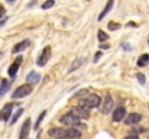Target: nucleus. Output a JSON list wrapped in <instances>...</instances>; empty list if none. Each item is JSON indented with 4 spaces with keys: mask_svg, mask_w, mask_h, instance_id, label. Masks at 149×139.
<instances>
[{
    "mask_svg": "<svg viewBox=\"0 0 149 139\" xmlns=\"http://www.w3.org/2000/svg\"><path fill=\"white\" fill-rule=\"evenodd\" d=\"M125 139H139V136L138 135H129V136H126Z\"/></svg>",
    "mask_w": 149,
    "mask_h": 139,
    "instance_id": "29",
    "label": "nucleus"
},
{
    "mask_svg": "<svg viewBox=\"0 0 149 139\" xmlns=\"http://www.w3.org/2000/svg\"><path fill=\"white\" fill-rule=\"evenodd\" d=\"M81 136V132L77 128H68L67 129V138L68 139H78Z\"/></svg>",
    "mask_w": 149,
    "mask_h": 139,
    "instance_id": "15",
    "label": "nucleus"
},
{
    "mask_svg": "<svg viewBox=\"0 0 149 139\" xmlns=\"http://www.w3.org/2000/svg\"><path fill=\"white\" fill-rule=\"evenodd\" d=\"M54 4H55V0H47V1H44L42 9H44V10H45V9H51Z\"/></svg>",
    "mask_w": 149,
    "mask_h": 139,
    "instance_id": "22",
    "label": "nucleus"
},
{
    "mask_svg": "<svg viewBox=\"0 0 149 139\" xmlns=\"http://www.w3.org/2000/svg\"><path fill=\"white\" fill-rule=\"evenodd\" d=\"M111 109H113V98H111V96H106V98H104V104H103V107H101V112L104 113V115H109L110 112H111Z\"/></svg>",
    "mask_w": 149,
    "mask_h": 139,
    "instance_id": "11",
    "label": "nucleus"
},
{
    "mask_svg": "<svg viewBox=\"0 0 149 139\" xmlns=\"http://www.w3.org/2000/svg\"><path fill=\"white\" fill-rule=\"evenodd\" d=\"M113 6H114V0H109V1H107V4L104 6L103 12H101V13L99 15V17H97V19H99V20H101V19H104V17L107 16V13H109V12H110V10L113 9Z\"/></svg>",
    "mask_w": 149,
    "mask_h": 139,
    "instance_id": "13",
    "label": "nucleus"
},
{
    "mask_svg": "<svg viewBox=\"0 0 149 139\" xmlns=\"http://www.w3.org/2000/svg\"><path fill=\"white\" fill-rule=\"evenodd\" d=\"M141 119H142V116H141L139 113H130V115H126V116H125V123H126L127 126H133V125L139 123Z\"/></svg>",
    "mask_w": 149,
    "mask_h": 139,
    "instance_id": "7",
    "label": "nucleus"
},
{
    "mask_svg": "<svg viewBox=\"0 0 149 139\" xmlns=\"http://www.w3.org/2000/svg\"><path fill=\"white\" fill-rule=\"evenodd\" d=\"M4 15H6V9H4L3 4H0V17H3Z\"/></svg>",
    "mask_w": 149,
    "mask_h": 139,
    "instance_id": "26",
    "label": "nucleus"
},
{
    "mask_svg": "<svg viewBox=\"0 0 149 139\" xmlns=\"http://www.w3.org/2000/svg\"><path fill=\"white\" fill-rule=\"evenodd\" d=\"M22 113H23V109H22V107H20V109H17V112H16V113L12 116V119H10V125H15V122L20 117V115H22Z\"/></svg>",
    "mask_w": 149,
    "mask_h": 139,
    "instance_id": "20",
    "label": "nucleus"
},
{
    "mask_svg": "<svg viewBox=\"0 0 149 139\" xmlns=\"http://www.w3.org/2000/svg\"><path fill=\"white\" fill-rule=\"evenodd\" d=\"M83 62H84V59H83V58H80V59H75V61L72 62V65L70 67L68 73H72V71H75V70H77V68H78V67H80V65L83 64Z\"/></svg>",
    "mask_w": 149,
    "mask_h": 139,
    "instance_id": "19",
    "label": "nucleus"
},
{
    "mask_svg": "<svg viewBox=\"0 0 149 139\" xmlns=\"http://www.w3.org/2000/svg\"><path fill=\"white\" fill-rule=\"evenodd\" d=\"M71 113H72L74 116H77L80 120H86V119L90 117V112H88V109H86V107H83V106H77V107H74V109L71 110Z\"/></svg>",
    "mask_w": 149,
    "mask_h": 139,
    "instance_id": "4",
    "label": "nucleus"
},
{
    "mask_svg": "<svg viewBox=\"0 0 149 139\" xmlns=\"http://www.w3.org/2000/svg\"><path fill=\"white\" fill-rule=\"evenodd\" d=\"M32 93V86L28 83V84H22L20 87H17L15 93H12V98H22V97H26Z\"/></svg>",
    "mask_w": 149,
    "mask_h": 139,
    "instance_id": "3",
    "label": "nucleus"
},
{
    "mask_svg": "<svg viewBox=\"0 0 149 139\" xmlns=\"http://www.w3.org/2000/svg\"><path fill=\"white\" fill-rule=\"evenodd\" d=\"M45 115H47V112H45V110L39 113V117H38V120H36V123H35V129H38V128H39V125L42 123V120H44V117H45Z\"/></svg>",
    "mask_w": 149,
    "mask_h": 139,
    "instance_id": "21",
    "label": "nucleus"
},
{
    "mask_svg": "<svg viewBox=\"0 0 149 139\" xmlns=\"http://www.w3.org/2000/svg\"><path fill=\"white\" fill-rule=\"evenodd\" d=\"M29 132H31V119H26V120L23 122V125H22L19 139H28V136H29Z\"/></svg>",
    "mask_w": 149,
    "mask_h": 139,
    "instance_id": "9",
    "label": "nucleus"
},
{
    "mask_svg": "<svg viewBox=\"0 0 149 139\" xmlns=\"http://www.w3.org/2000/svg\"><path fill=\"white\" fill-rule=\"evenodd\" d=\"M29 45H31V41H29V39H25V41H22V42L16 44V45L13 46V54H17V52H20V51L26 49Z\"/></svg>",
    "mask_w": 149,
    "mask_h": 139,
    "instance_id": "14",
    "label": "nucleus"
},
{
    "mask_svg": "<svg viewBox=\"0 0 149 139\" xmlns=\"http://www.w3.org/2000/svg\"><path fill=\"white\" fill-rule=\"evenodd\" d=\"M100 97L97 94H88L86 98H81L80 100V106L86 107V109H94L100 104Z\"/></svg>",
    "mask_w": 149,
    "mask_h": 139,
    "instance_id": "2",
    "label": "nucleus"
},
{
    "mask_svg": "<svg viewBox=\"0 0 149 139\" xmlns=\"http://www.w3.org/2000/svg\"><path fill=\"white\" fill-rule=\"evenodd\" d=\"M101 55H103V54H101V52H97V54H96V55H94V59H93V61H94V62H99V59L100 58H101Z\"/></svg>",
    "mask_w": 149,
    "mask_h": 139,
    "instance_id": "27",
    "label": "nucleus"
},
{
    "mask_svg": "<svg viewBox=\"0 0 149 139\" xmlns=\"http://www.w3.org/2000/svg\"><path fill=\"white\" fill-rule=\"evenodd\" d=\"M61 123L67 125V126H71V128H86V125H83L80 122V119L77 116H74L72 113H67L61 117Z\"/></svg>",
    "mask_w": 149,
    "mask_h": 139,
    "instance_id": "1",
    "label": "nucleus"
},
{
    "mask_svg": "<svg viewBox=\"0 0 149 139\" xmlns=\"http://www.w3.org/2000/svg\"><path fill=\"white\" fill-rule=\"evenodd\" d=\"M136 78H138V81H139L141 84H145V83H146V78H145V75H143L142 73H138V74H136Z\"/></svg>",
    "mask_w": 149,
    "mask_h": 139,
    "instance_id": "25",
    "label": "nucleus"
},
{
    "mask_svg": "<svg viewBox=\"0 0 149 139\" xmlns=\"http://www.w3.org/2000/svg\"><path fill=\"white\" fill-rule=\"evenodd\" d=\"M107 39H109L107 34H106V32H103V31H99V41L100 42H104V41H107Z\"/></svg>",
    "mask_w": 149,
    "mask_h": 139,
    "instance_id": "23",
    "label": "nucleus"
},
{
    "mask_svg": "<svg viewBox=\"0 0 149 139\" xmlns=\"http://www.w3.org/2000/svg\"><path fill=\"white\" fill-rule=\"evenodd\" d=\"M49 58H51V46H45L36 62H38L39 67H44V65H47V62L49 61Z\"/></svg>",
    "mask_w": 149,
    "mask_h": 139,
    "instance_id": "5",
    "label": "nucleus"
},
{
    "mask_svg": "<svg viewBox=\"0 0 149 139\" xmlns=\"http://www.w3.org/2000/svg\"><path fill=\"white\" fill-rule=\"evenodd\" d=\"M129 26H138V25H136L135 22H129Z\"/></svg>",
    "mask_w": 149,
    "mask_h": 139,
    "instance_id": "32",
    "label": "nucleus"
},
{
    "mask_svg": "<svg viewBox=\"0 0 149 139\" xmlns=\"http://www.w3.org/2000/svg\"><path fill=\"white\" fill-rule=\"evenodd\" d=\"M125 116H126V109L125 107H122V106H119V107H116L114 109V112H113V120L114 122H120L122 119H125Z\"/></svg>",
    "mask_w": 149,
    "mask_h": 139,
    "instance_id": "10",
    "label": "nucleus"
},
{
    "mask_svg": "<svg viewBox=\"0 0 149 139\" xmlns=\"http://www.w3.org/2000/svg\"><path fill=\"white\" fill-rule=\"evenodd\" d=\"M148 44H149V41H148Z\"/></svg>",
    "mask_w": 149,
    "mask_h": 139,
    "instance_id": "36",
    "label": "nucleus"
},
{
    "mask_svg": "<svg viewBox=\"0 0 149 139\" xmlns=\"http://www.w3.org/2000/svg\"><path fill=\"white\" fill-rule=\"evenodd\" d=\"M13 103H7L1 110H0V120H4V122H7L9 120V117L12 116V109H13Z\"/></svg>",
    "mask_w": 149,
    "mask_h": 139,
    "instance_id": "8",
    "label": "nucleus"
},
{
    "mask_svg": "<svg viewBox=\"0 0 149 139\" xmlns=\"http://www.w3.org/2000/svg\"><path fill=\"white\" fill-rule=\"evenodd\" d=\"M52 139H65L67 138V129H62V128H52L48 132Z\"/></svg>",
    "mask_w": 149,
    "mask_h": 139,
    "instance_id": "6",
    "label": "nucleus"
},
{
    "mask_svg": "<svg viewBox=\"0 0 149 139\" xmlns=\"http://www.w3.org/2000/svg\"><path fill=\"white\" fill-rule=\"evenodd\" d=\"M145 131H146V129H145L143 126H138V128H135V133H136V132H145ZM135 133H133V135H135Z\"/></svg>",
    "mask_w": 149,
    "mask_h": 139,
    "instance_id": "28",
    "label": "nucleus"
},
{
    "mask_svg": "<svg viewBox=\"0 0 149 139\" xmlns=\"http://www.w3.org/2000/svg\"><path fill=\"white\" fill-rule=\"evenodd\" d=\"M101 48H103V49H107V48H109V45H107V44H103V45H101Z\"/></svg>",
    "mask_w": 149,
    "mask_h": 139,
    "instance_id": "33",
    "label": "nucleus"
},
{
    "mask_svg": "<svg viewBox=\"0 0 149 139\" xmlns=\"http://www.w3.org/2000/svg\"><path fill=\"white\" fill-rule=\"evenodd\" d=\"M125 48H126L127 51H130V49H132V48H130V45H129V44H123V49H125Z\"/></svg>",
    "mask_w": 149,
    "mask_h": 139,
    "instance_id": "30",
    "label": "nucleus"
},
{
    "mask_svg": "<svg viewBox=\"0 0 149 139\" xmlns=\"http://www.w3.org/2000/svg\"><path fill=\"white\" fill-rule=\"evenodd\" d=\"M149 64V54H143L138 59V67H145Z\"/></svg>",
    "mask_w": 149,
    "mask_h": 139,
    "instance_id": "18",
    "label": "nucleus"
},
{
    "mask_svg": "<svg viewBox=\"0 0 149 139\" xmlns=\"http://www.w3.org/2000/svg\"><path fill=\"white\" fill-rule=\"evenodd\" d=\"M1 55H3V54H1V52H0V58H1Z\"/></svg>",
    "mask_w": 149,
    "mask_h": 139,
    "instance_id": "35",
    "label": "nucleus"
},
{
    "mask_svg": "<svg viewBox=\"0 0 149 139\" xmlns=\"http://www.w3.org/2000/svg\"><path fill=\"white\" fill-rule=\"evenodd\" d=\"M39 80H41V75L36 71H31L26 77V81H29V84L31 83H39Z\"/></svg>",
    "mask_w": 149,
    "mask_h": 139,
    "instance_id": "16",
    "label": "nucleus"
},
{
    "mask_svg": "<svg viewBox=\"0 0 149 139\" xmlns=\"http://www.w3.org/2000/svg\"><path fill=\"white\" fill-rule=\"evenodd\" d=\"M20 62H22V57H17L16 58V61L9 67V70H7V73H9V75L13 78L16 74H17V70H19V65H20Z\"/></svg>",
    "mask_w": 149,
    "mask_h": 139,
    "instance_id": "12",
    "label": "nucleus"
},
{
    "mask_svg": "<svg viewBox=\"0 0 149 139\" xmlns=\"http://www.w3.org/2000/svg\"><path fill=\"white\" fill-rule=\"evenodd\" d=\"M9 89H10V81H7V80H1V81H0V98L7 93Z\"/></svg>",
    "mask_w": 149,
    "mask_h": 139,
    "instance_id": "17",
    "label": "nucleus"
},
{
    "mask_svg": "<svg viewBox=\"0 0 149 139\" xmlns=\"http://www.w3.org/2000/svg\"><path fill=\"white\" fill-rule=\"evenodd\" d=\"M6 22H7V17H4L3 20H0V28H1V26H3V25H4Z\"/></svg>",
    "mask_w": 149,
    "mask_h": 139,
    "instance_id": "31",
    "label": "nucleus"
},
{
    "mask_svg": "<svg viewBox=\"0 0 149 139\" xmlns=\"http://www.w3.org/2000/svg\"><path fill=\"white\" fill-rule=\"evenodd\" d=\"M7 1H9V3H13V1H15V0H7Z\"/></svg>",
    "mask_w": 149,
    "mask_h": 139,
    "instance_id": "34",
    "label": "nucleus"
},
{
    "mask_svg": "<svg viewBox=\"0 0 149 139\" xmlns=\"http://www.w3.org/2000/svg\"><path fill=\"white\" fill-rule=\"evenodd\" d=\"M119 28H120V25H119L117 22H110V23H109V29H110V31H117Z\"/></svg>",
    "mask_w": 149,
    "mask_h": 139,
    "instance_id": "24",
    "label": "nucleus"
}]
</instances>
